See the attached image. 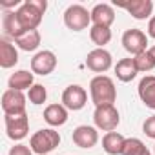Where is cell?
<instances>
[{"mask_svg":"<svg viewBox=\"0 0 155 155\" xmlns=\"http://www.w3.org/2000/svg\"><path fill=\"white\" fill-rule=\"evenodd\" d=\"M28 99H29L31 104L40 106V104H44L46 99H48V90H46L42 84H35V86L28 91Z\"/></svg>","mask_w":155,"mask_h":155,"instance_id":"d4e9b609","label":"cell"},{"mask_svg":"<svg viewBox=\"0 0 155 155\" xmlns=\"http://www.w3.org/2000/svg\"><path fill=\"white\" fill-rule=\"evenodd\" d=\"M55 68H57V57H55L53 51L44 49V51H38V53L31 58V71L37 73V75L46 77V75L53 73Z\"/></svg>","mask_w":155,"mask_h":155,"instance_id":"8fae6325","label":"cell"},{"mask_svg":"<svg viewBox=\"0 0 155 155\" xmlns=\"http://www.w3.org/2000/svg\"><path fill=\"white\" fill-rule=\"evenodd\" d=\"M137 73H139V69H137L133 58H120L115 66V75L120 82H131L137 77Z\"/></svg>","mask_w":155,"mask_h":155,"instance_id":"ffe728a7","label":"cell"},{"mask_svg":"<svg viewBox=\"0 0 155 155\" xmlns=\"http://www.w3.org/2000/svg\"><path fill=\"white\" fill-rule=\"evenodd\" d=\"M90 38H91V42L97 48H104L111 40V29L110 28H102V26H91Z\"/></svg>","mask_w":155,"mask_h":155,"instance_id":"603a6c76","label":"cell"},{"mask_svg":"<svg viewBox=\"0 0 155 155\" xmlns=\"http://www.w3.org/2000/svg\"><path fill=\"white\" fill-rule=\"evenodd\" d=\"M17 62H18V51H17V48L8 38H2V40H0V66H2L4 69H9Z\"/></svg>","mask_w":155,"mask_h":155,"instance_id":"d6986e66","label":"cell"},{"mask_svg":"<svg viewBox=\"0 0 155 155\" xmlns=\"http://www.w3.org/2000/svg\"><path fill=\"white\" fill-rule=\"evenodd\" d=\"M58 144H60V135L53 128L38 130L29 139V148L37 155H49L55 148H58Z\"/></svg>","mask_w":155,"mask_h":155,"instance_id":"3957f363","label":"cell"},{"mask_svg":"<svg viewBox=\"0 0 155 155\" xmlns=\"http://www.w3.org/2000/svg\"><path fill=\"white\" fill-rule=\"evenodd\" d=\"M6 131L8 137L11 140H22L28 137L29 131V119L28 113H20V115H6Z\"/></svg>","mask_w":155,"mask_h":155,"instance_id":"52a82bcc","label":"cell"},{"mask_svg":"<svg viewBox=\"0 0 155 155\" xmlns=\"http://www.w3.org/2000/svg\"><path fill=\"white\" fill-rule=\"evenodd\" d=\"M91 22L93 26H102V28H110L115 22V11L110 4H97L91 9Z\"/></svg>","mask_w":155,"mask_h":155,"instance_id":"9a60e30c","label":"cell"},{"mask_svg":"<svg viewBox=\"0 0 155 155\" xmlns=\"http://www.w3.org/2000/svg\"><path fill=\"white\" fill-rule=\"evenodd\" d=\"M122 48L130 55L137 57V55L148 51V37L140 29H135V28L133 29H128L122 35Z\"/></svg>","mask_w":155,"mask_h":155,"instance_id":"8992f818","label":"cell"},{"mask_svg":"<svg viewBox=\"0 0 155 155\" xmlns=\"http://www.w3.org/2000/svg\"><path fill=\"white\" fill-rule=\"evenodd\" d=\"M44 120L53 128L64 126L68 122V108L64 104H49L44 110Z\"/></svg>","mask_w":155,"mask_h":155,"instance_id":"2e32d148","label":"cell"},{"mask_svg":"<svg viewBox=\"0 0 155 155\" xmlns=\"http://www.w3.org/2000/svg\"><path fill=\"white\" fill-rule=\"evenodd\" d=\"M148 35L151 37V38H155V15L150 18V22H148Z\"/></svg>","mask_w":155,"mask_h":155,"instance_id":"f1b7e54d","label":"cell"},{"mask_svg":"<svg viewBox=\"0 0 155 155\" xmlns=\"http://www.w3.org/2000/svg\"><path fill=\"white\" fill-rule=\"evenodd\" d=\"M46 9H48L46 0H26L24 4L18 6V9H15V15H17L20 28L24 31H29L40 26Z\"/></svg>","mask_w":155,"mask_h":155,"instance_id":"6da1fadb","label":"cell"},{"mask_svg":"<svg viewBox=\"0 0 155 155\" xmlns=\"http://www.w3.org/2000/svg\"><path fill=\"white\" fill-rule=\"evenodd\" d=\"M133 60H135V66H137L139 73H140V71L146 73V71H151V69L155 68V60H153V57L150 55V51H144V53L133 57Z\"/></svg>","mask_w":155,"mask_h":155,"instance_id":"484cf974","label":"cell"},{"mask_svg":"<svg viewBox=\"0 0 155 155\" xmlns=\"http://www.w3.org/2000/svg\"><path fill=\"white\" fill-rule=\"evenodd\" d=\"M9 90H17V91H24V90H31L35 86L33 82V71H26V69H18L9 77Z\"/></svg>","mask_w":155,"mask_h":155,"instance_id":"e0dca14e","label":"cell"},{"mask_svg":"<svg viewBox=\"0 0 155 155\" xmlns=\"http://www.w3.org/2000/svg\"><path fill=\"white\" fill-rule=\"evenodd\" d=\"M2 29H4V33H6L8 37H11L13 40H15L20 33H24V29L20 28V24H18V20H17L15 11H6V13H4V17H2Z\"/></svg>","mask_w":155,"mask_h":155,"instance_id":"7402d4cb","label":"cell"},{"mask_svg":"<svg viewBox=\"0 0 155 155\" xmlns=\"http://www.w3.org/2000/svg\"><path fill=\"white\" fill-rule=\"evenodd\" d=\"M142 131H144L146 137H150V139L155 140V115H151V117H148V119L144 120V124H142Z\"/></svg>","mask_w":155,"mask_h":155,"instance_id":"4316f807","label":"cell"},{"mask_svg":"<svg viewBox=\"0 0 155 155\" xmlns=\"http://www.w3.org/2000/svg\"><path fill=\"white\" fill-rule=\"evenodd\" d=\"M122 155H151V151L146 148V144H144L140 139L131 137V139H126Z\"/></svg>","mask_w":155,"mask_h":155,"instance_id":"cb8c5ba5","label":"cell"},{"mask_svg":"<svg viewBox=\"0 0 155 155\" xmlns=\"http://www.w3.org/2000/svg\"><path fill=\"white\" fill-rule=\"evenodd\" d=\"M26 101H28V97L24 95V91H17V90L4 91V95H2V111H4V115L26 113Z\"/></svg>","mask_w":155,"mask_h":155,"instance_id":"ba28073f","label":"cell"},{"mask_svg":"<svg viewBox=\"0 0 155 155\" xmlns=\"http://www.w3.org/2000/svg\"><path fill=\"white\" fill-rule=\"evenodd\" d=\"M93 122L97 130L102 131H113L117 130V126L120 124V115L119 110L111 104V106H97L93 111Z\"/></svg>","mask_w":155,"mask_h":155,"instance_id":"5b68a950","label":"cell"},{"mask_svg":"<svg viewBox=\"0 0 155 155\" xmlns=\"http://www.w3.org/2000/svg\"><path fill=\"white\" fill-rule=\"evenodd\" d=\"M111 64H113L111 53L106 51L104 48H97V49L90 51L88 57H86V66H88L91 71H95V73H104V71H108V69L111 68Z\"/></svg>","mask_w":155,"mask_h":155,"instance_id":"30bf717a","label":"cell"},{"mask_svg":"<svg viewBox=\"0 0 155 155\" xmlns=\"http://www.w3.org/2000/svg\"><path fill=\"white\" fill-rule=\"evenodd\" d=\"M124 144H126V139L117 131H108L102 137V148L108 155H122Z\"/></svg>","mask_w":155,"mask_h":155,"instance_id":"ac0fdd59","label":"cell"},{"mask_svg":"<svg viewBox=\"0 0 155 155\" xmlns=\"http://www.w3.org/2000/svg\"><path fill=\"white\" fill-rule=\"evenodd\" d=\"M73 142L79 146V148H84V150H90L93 148L97 142H99V131L97 128L93 126H77L73 130V135H71Z\"/></svg>","mask_w":155,"mask_h":155,"instance_id":"7c38bea8","label":"cell"},{"mask_svg":"<svg viewBox=\"0 0 155 155\" xmlns=\"http://www.w3.org/2000/svg\"><path fill=\"white\" fill-rule=\"evenodd\" d=\"M137 90H139V97L142 104L150 110H155V77L146 75L144 79H140Z\"/></svg>","mask_w":155,"mask_h":155,"instance_id":"5bb4252c","label":"cell"},{"mask_svg":"<svg viewBox=\"0 0 155 155\" xmlns=\"http://www.w3.org/2000/svg\"><path fill=\"white\" fill-rule=\"evenodd\" d=\"M148 51H150V55H151V57H153V60H155V46H151Z\"/></svg>","mask_w":155,"mask_h":155,"instance_id":"f546056e","label":"cell"},{"mask_svg":"<svg viewBox=\"0 0 155 155\" xmlns=\"http://www.w3.org/2000/svg\"><path fill=\"white\" fill-rule=\"evenodd\" d=\"M90 95H91V101H93L95 108L97 106H111L117 101L115 84L106 75H97V77L91 79V82H90Z\"/></svg>","mask_w":155,"mask_h":155,"instance_id":"7a4b0ae2","label":"cell"},{"mask_svg":"<svg viewBox=\"0 0 155 155\" xmlns=\"http://www.w3.org/2000/svg\"><path fill=\"white\" fill-rule=\"evenodd\" d=\"M153 151H155V146H153Z\"/></svg>","mask_w":155,"mask_h":155,"instance_id":"4dcf8cb0","label":"cell"},{"mask_svg":"<svg viewBox=\"0 0 155 155\" xmlns=\"http://www.w3.org/2000/svg\"><path fill=\"white\" fill-rule=\"evenodd\" d=\"M9 155H33V150L26 144H15V146H11Z\"/></svg>","mask_w":155,"mask_h":155,"instance_id":"83f0119b","label":"cell"},{"mask_svg":"<svg viewBox=\"0 0 155 155\" xmlns=\"http://www.w3.org/2000/svg\"><path fill=\"white\" fill-rule=\"evenodd\" d=\"M15 44L22 51H35L40 46V33H38V29H29V31L20 33L15 38Z\"/></svg>","mask_w":155,"mask_h":155,"instance_id":"44dd1931","label":"cell"},{"mask_svg":"<svg viewBox=\"0 0 155 155\" xmlns=\"http://www.w3.org/2000/svg\"><path fill=\"white\" fill-rule=\"evenodd\" d=\"M117 8L126 9L135 20H146L153 13V2L151 0H131L126 4H117Z\"/></svg>","mask_w":155,"mask_h":155,"instance_id":"4fadbf2b","label":"cell"},{"mask_svg":"<svg viewBox=\"0 0 155 155\" xmlns=\"http://www.w3.org/2000/svg\"><path fill=\"white\" fill-rule=\"evenodd\" d=\"M64 24L71 31H82L91 24V11L81 4H73L64 11Z\"/></svg>","mask_w":155,"mask_h":155,"instance_id":"277c9868","label":"cell"},{"mask_svg":"<svg viewBox=\"0 0 155 155\" xmlns=\"http://www.w3.org/2000/svg\"><path fill=\"white\" fill-rule=\"evenodd\" d=\"M86 102H88V93H86V90H84L82 86H79V84L68 86V88L64 90V93H62V104H64L68 110H71V111L82 110V108L86 106Z\"/></svg>","mask_w":155,"mask_h":155,"instance_id":"9c48e42d","label":"cell"}]
</instances>
